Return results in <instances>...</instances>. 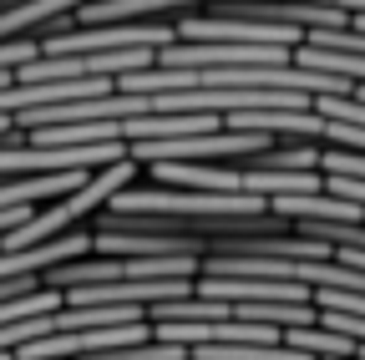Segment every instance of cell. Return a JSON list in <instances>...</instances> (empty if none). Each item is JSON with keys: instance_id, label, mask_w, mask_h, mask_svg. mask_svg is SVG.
<instances>
[{"instance_id": "obj_1", "label": "cell", "mask_w": 365, "mask_h": 360, "mask_svg": "<svg viewBox=\"0 0 365 360\" xmlns=\"http://www.w3.org/2000/svg\"><path fill=\"white\" fill-rule=\"evenodd\" d=\"M76 254H91V229H66L26 249H0V274H46L51 264L76 259Z\"/></svg>"}, {"instance_id": "obj_2", "label": "cell", "mask_w": 365, "mask_h": 360, "mask_svg": "<svg viewBox=\"0 0 365 360\" xmlns=\"http://www.w3.org/2000/svg\"><path fill=\"white\" fill-rule=\"evenodd\" d=\"M279 340H284L289 350L309 355V360H314V355H335V360H340V355H355V345H360V340H350V335H340V330H330V325H319V320H314V325H284Z\"/></svg>"}, {"instance_id": "obj_3", "label": "cell", "mask_w": 365, "mask_h": 360, "mask_svg": "<svg viewBox=\"0 0 365 360\" xmlns=\"http://www.w3.org/2000/svg\"><path fill=\"white\" fill-rule=\"evenodd\" d=\"M294 61L299 66H314V71H335V76L365 81V56H355V51H335V46H309V41H299Z\"/></svg>"}, {"instance_id": "obj_4", "label": "cell", "mask_w": 365, "mask_h": 360, "mask_svg": "<svg viewBox=\"0 0 365 360\" xmlns=\"http://www.w3.org/2000/svg\"><path fill=\"white\" fill-rule=\"evenodd\" d=\"M0 6H6V0H0Z\"/></svg>"}]
</instances>
